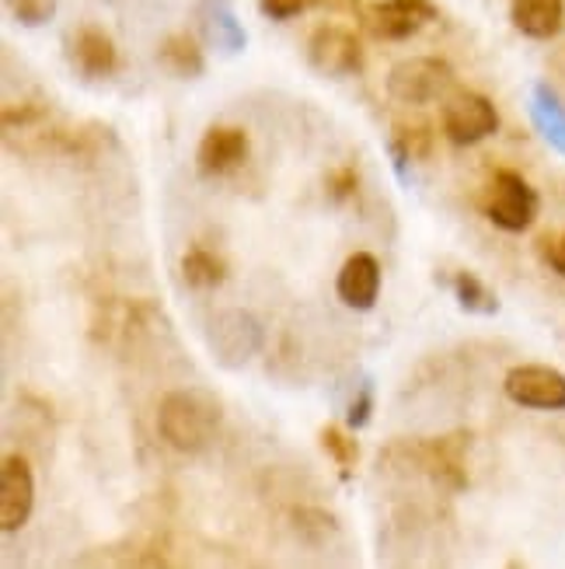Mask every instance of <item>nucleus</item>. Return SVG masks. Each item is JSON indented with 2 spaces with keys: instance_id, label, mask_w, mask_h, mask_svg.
<instances>
[{
  "instance_id": "4",
  "label": "nucleus",
  "mask_w": 565,
  "mask_h": 569,
  "mask_svg": "<svg viewBox=\"0 0 565 569\" xmlns=\"http://www.w3.org/2000/svg\"><path fill=\"white\" fill-rule=\"evenodd\" d=\"M206 346L220 367H244L262 350V326L249 311H220L206 329Z\"/></svg>"
},
{
  "instance_id": "11",
  "label": "nucleus",
  "mask_w": 565,
  "mask_h": 569,
  "mask_svg": "<svg viewBox=\"0 0 565 569\" xmlns=\"http://www.w3.org/2000/svg\"><path fill=\"white\" fill-rule=\"evenodd\" d=\"M67 53H70V63L78 67V73H84L91 81L109 78L119 67V49L112 36L98 29V24H81V29L70 36Z\"/></svg>"
},
{
  "instance_id": "24",
  "label": "nucleus",
  "mask_w": 565,
  "mask_h": 569,
  "mask_svg": "<svg viewBox=\"0 0 565 569\" xmlns=\"http://www.w3.org/2000/svg\"><path fill=\"white\" fill-rule=\"evenodd\" d=\"M371 412H374V385H371V381H363L360 391L353 395L350 412H346L350 430H363L366 423H371Z\"/></svg>"
},
{
  "instance_id": "13",
  "label": "nucleus",
  "mask_w": 565,
  "mask_h": 569,
  "mask_svg": "<svg viewBox=\"0 0 565 569\" xmlns=\"http://www.w3.org/2000/svg\"><path fill=\"white\" fill-rule=\"evenodd\" d=\"M335 290H339L346 308L371 311L377 305V293H381V262L371 252H353L339 269Z\"/></svg>"
},
{
  "instance_id": "21",
  "label": "nucleus",
  "mask_w": 565,
  "mask_h": 569,
  "mask_svg": "<svg viewBox=\"0 0 565 569\" xmlns=\"http://www.w3.org/2000/svg\"><path fill=\"white\" fill-rule=\"evenodd\" d=\"M317 440H322V448L329 451V458L342 468V476H350L353 468H356V461H360L356 440L346 430H342V427H335V423H329L322 433H317Z\"/></svg>"
},
{
  "instance_id": "6",
  "label": "nucleus",
  "mask_w": 565,
  "mask_h": 569,
  "mask_svg": "<svg viewBox=\"0 0 565 569\" xmlns=\"http://www.w3.org/2000/svg\"><path fill=\"white\" fill-rule=\"evenodd\" d=\"M496 127H500L496 106L478 91H457L444 106V133L451 143H461V147L478 143L485 137H493Z\"/></svg>"
},
{
  "instance_id": "20",
  "label": "nucleus",
  "mask_w": 565,
  "mask_h": 569,
  "mask_svg": "<svg viewBox=\"0 0 565 569\" xmlns=\"http://www.w3.org/2000/svg\"><path fill=\"white\" fill-rule=\"evenodd\" d=\"M433 151V137L426 127H395V137H391V158H395V168L402 171L405 161H426Z\"/></svg>"
},
{
  "instance_id": "1",
  "label": "nucleus",
  "mask_w": 565,
  "mask_h": 569,
  "mask_svg": "<svg viewBox=\"0 0 565 569\" xmlns=\"http://www.w3.org/2000/svg\"><path fill=\"white\" fill-rule=\"evenodd\" d=\"M216 427H220V402L210 391L179 388L168 391L158 406V433L168 448H175L182 455L203 451Z\"/></svg>"
},
{
  "instance_id": "12",
  "label": "nucleus",
  "mask_w": 565,
  "mask_h": 569,
  "mask_svg": "<svg viewBox=\"0 0 565 569\" xmlns=\"http://www.w3.org/2000/svg\"><path fill=\"white\" fill-rule=\"evenodd\" d=\"M244 154H249V133L241 127H210L200 140V151H195V168L200 176H228L234 171Z\"/></svg>"
},
{
  "instance_id": "14",
  "label": "nucleus",
  "mask_w": 565,
  "mask_h": 569,
  "mask_svg": "<svg viewBox=\"0 0 565 569\" xmlns=\"http://www.w3.org/2000/svg\"><path fill=\"white\" fill-rule=\"evenodd\" d=\"M509 21L527 39H552L562 32L565 0H513Z\"/></svg>"
},
{
  "instance_id": "27",
  "label": "nucleus",
  "mask_w": 565,
  "mask_h": 569,
  "mask_svg": "<svg viewBox=\"0 0 565 569\" xmlns=\"http://www.w3.org/2000/svg\"><path fill=\"white\" fill-rule=\"evenodd\" d=\"M105 4H115V0H105Z\"/></svg>"
},
{
  "instance_id": "15",
  "label": "nucleus",
  "mask_w": 565,
  "mask_h": 569,
  "mask_svg": "<svg viewBox=\"0 0 565 569\" xmlns=\"http://www.w3.org/2000/svg\"><path fill=\"white\" fill-rule=\"evenodd\" d=\"M200 29L213 49H220L224 57H234L244 49V29L234 18L228 0H200Z\"/></svg>"
},
{
  "instance_id": "3",
  "label": "nucleus",
  "mask_w": 565,
  "mask_h": 569,
  "mask_svg": "<svg viewBox=\"0 0 565 569\" xmlns=\"http://www.w3.org/2000/svg\"><path fill=\"white\" fill-rule=\"evenodd\" d=\"M454 84V70L440 57H412L391 67L387 94L402 106H426Z\"/></svg>"
},
{
  "instance_id": "26",
  "label": "nucleus",
  "mask_w": 565,
  "mask_h": 569,
  "mask_svg": "<svg viewBox=\"0 0 565 569\" xmlns=\"http://www.w3.org/2000/svg\"><path fill=\"white\" fill-rule=\"evenodd\" d=\"M314 0H262V14L286 21V18H297L301 11H307Z\"/></svg>"
},
{
  "instance_id": "19",
  "label": "nucleus",
  "mask_w": 565,
  "mask_h": 569,
  "mask_svg": "<svg viewBox=\"0 0 565 569\" xmlns=\"http://www.w3.org/2000/svg\"><path fill=\"white\" fill-rule=\"evenodd\" d=\"M451 287H454V297H457V305H461L464 311H472V315H496V311H500L496 293L488 290L475 273H468V269H461V273H454Z\"/></svg>"
},
{
  "instance_id": "9",
  "label": "nucleus",
  "mask_w": 565,
  "mask_h": 569,
  "mask_svg": "<svg viewBox=\"0 0 565 569\" xmlns=\"http://www.w3.org/2000/svg\"><path fill=\"white\" fill-rule=\"evenodd\" d=\"M464 448H468V437H461V433L440 437V440H423L412 448V461L444 489H464L468 486V461H464Z\"/></svg>"
},
{
  "instance_id": "16",
  "label": "nucleus",
  "mask_w": 565,
  "mask_h": 569,
  "mask_svg": "<svg viewBox=\"0 0 565 569\" xmlns=\"http://www.w3.org/2000/svg\"><path fill=\"white\" fill-rule=\"evenodd\" d=\"M531 116H534L537 133H542L558 154H565V106L558 102V94L548 84H534Z\"/></svg>"
},
{
  "instance_id": "22",
  "label": "nucleus",
  "mask_w": 565,
  "mask_h": 569,
  "mask_svg": "<svg viewBox=\"0 0 565 569\" xmlns=\"http://www.w3.org/2000/svg\"><path fill=\"white\" fill-rule=\"evenodd\" d=\"M8 8L18 24H24V29H39V24L53 21L57 0H8Z\"/></svg>"
},
{
  "instance_id": "25",
  "label": "nucleus",
  "mask_w": 565,
  "mask_h": 569,
  "mask_svg": "<svg viewBox=\"0 0 565 569\" xmlns=\"http://www.w3.org/2000/svg\"><path fill=\"white\" fill-rule=\"evenodd\" d=\"M542 259L555 269V273L565 280V231L558 234H545L542 238Z\"/></svg>"
},
{
  "instance_id": "23",
  "label": "nucleus",
  "mask_w": 565,
  "mask_h": 569,
  "mask_svg": "<svg viewBox=\"0 0 565 569\" xmlns=\"http://www.w3.org/2000/svg\"><path fill=\"white\" fill-rule=\"evenodd\" d=\"M356 186H360V176H356V168H353V164H339V168H332V171H329V179H325V189H329V196H332L335 203L353 200V196H356Z\"/></svg>"
},
{
  "instance_id": "17",
  "label": "nucleus",
  "mask_w": 565,
  "mask_h": 569,
  "mask_svg": "<svg viewBox=\"0 0 565 569\" xmlns=\"http://www.w3.org/2000/svg\"><path fill=\"white\" fill-rule=\"evenodd\" d=\"M158 60H161L164 70L175 73V78H200L203 67H206L200 42H195L192 36H185V32L168 36V39L158 46Z\"/></svg>"
},
{
  "instance_id": "8",
  "label": "nucleus",
  "mask_w": 565,
  "mask_h": 569,
  "mask_svg": "<svg viewBox=\"0 0 565 569\" xmlns=\"http://www.w3.org/2000/svg\"><path fill=\"white\" fill-rule=\"evenodd\" d=\"M36 507V479L32 465L21 455H8L0 465V528L8 535L24 528Z\"/></svg>"
},
{
  "instance_id": "5",
  "label": "nucleus",
  "mask_w": 565,
  "mask_h": 569,
  "mask_svg": "<svg viewBox=\"0 0 565 569\" xmlns=\"http://www.w3.org/2000/svg\"><path fill=\"white\" fill-rule=\"evenodd\" d=\"M503 391L509 402H517L524 409H545V412L565 409V375L555 367H542V363L513 367L503 381Z\"/></svg>"
},
{
  "instance_id": "18",
  "label": "nucleus",
  "mask_w": 565,
  "mask_h": 569,
  "mask_svg": "<svg viewBox=\"0 0 565 569\" xmlns=\"http://www.w3.org/2000/svg\"><path fill=\"white\" fill-rule=\"evenodd\" d=\"M182 280L195 290H213L228 280V262L206 244H192L182 256Z\"/></svg>"
},
{
  "instance_id": "10",
  "label": "nucleus",
  "mask_w": 565,
  "mask_h": 569,
  "mask_svg": "<svg viewBox=\"0 0 565 569\" xmlns=\"http://www.w3.org/2000/svg\"><path fill=\"white\" fill-rule=\"evenodd\" d=\"M366 18H371L374 36L387 42H402L426 29L430 21H436V4L433 0H377Z\"/></svg>"
},
{
  "instance_id": "2",
  "label": "nucleus",
  "mask_w": 565,
  "mask_h": 569,
  "mask_svg": "<svg viewBox=\"0 0 565 569\" xmlns=\"http://www.w3.org/2000/svg\"><path fill=\"white\" fill-rule=\"evenodd\" d=\"M482 210H485V217L493 220L496 228L517 234V231H527L534 224V217H537V192L527 186L524 176L503 168V171H496V176H493V182H488Z\"/></svg>"
},
{
  "instance_id": "7",
  "label": "nucleus",
  "mask_w": 565,
  "mask_h": 569,
  "mask_svg": "<svg viewBox=\"0 0 565 569\" xmlns=\"http://www.w3.org/2000/svg\"><path fill=\"white\" fill-rule=\"evenodd\" d=\"M307 60L317 73H325V78H350L363 63V46L350 29H342V24H322V29L311 32Z\"/></svg>"
}]
</instances>
